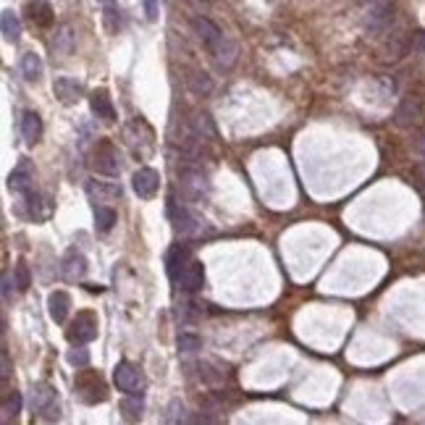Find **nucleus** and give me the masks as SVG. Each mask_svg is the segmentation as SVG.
<instances>
[{"instance_id": "43", "label": "nucleus", "mask_w": 425, "mask_h": 425, "mask_svg": "<svg viewBox=\"0 0 425 425\" xmlns=\"http://www.w3.org/2000/svg\"><path fill=\"white\" fill-rule=\"evenodd\" d=\"M417 150H420V155L425 158V132L420 134V140H417Z\"/></svg>"}, {"instance_id": "3", "label": "nucleus", "mask_w": 425, "mask_h": 425, "mask_svg": "<svg viewBox=\"0 0 425 425\" xmlns=\"http://www.w3.org/2000/svg\"><path fill=\"white\" fill-rule=\"evenodd\" d=\"M113 381L121 391H126L129 397H140L142 389H144V375H142L140 368H134L132 363H118L113 370Z\"/></svg>"}, {"instance_id": "36", "label": "nucleus", "mask_w": 425, "mask_h": 425, "mask_svg": "<svg viewBox=\"0 0 425 425\" xmlns=\"http://www.w3.org/2000/svg\"><path fill=\"white\" fill-rule=\"evenodd\" d=\"M121 409H124L126 420H140L142 417V402L140 399H124V402H121Z\"/></svg>"}, {"instance_id": "5", "label": "nucleus", "mask_w": 425, "mask_h": 425, "mask_svg": "<svg viewBox=\"0 0 425 425\" xmlns=\"http://www.w3.org/2000/svg\"><path fill=\"white\" fill-rule=\"evenodd\" d=\"M118 150H115L113 142L103 140L98 144V150H95V158H92V169L103 174V176H118V171H121V163H118Z\"/></svg>"}, {"instance_id": "26", "label": "nucleus", "mask_w": 425, "mask_h": 425, "mask_svg": "<svg viewBox=\"0 0 425 425\" xmlns=\"http://www.w3.org/2000/svg\"><path fill=\"white\" fill-rule=\"evenodd\" d=\"M186 87L192 89L195 95H210L212 92L210 74H205V71H189V76H186Z\"/></svg>"}, {"instance_id": "40", "label": "nucleus", "mask_w": 425, "mask_h": 425, "mask_svg": "<svg viewBox=\"0 0 425 425\" xmlns=\"http://www.w3.org/2000/svg\"><path fill=\"white\" fill-rule=\"evenodd\" d=\"M142 3H144V16L155 21L158 18V0H142Z\"/></svg>"}, {"instance_id": "30", "label": "nucleus", "mask_w": 425, "mask_h": 425, "mask_svg": "<svg viewBox=\"0 0 425 425\" xmlns=\"http://www.w3.org/2000/svg\"><path fill=\"white\" fill-rule=\"evenodd\" d=\"M192 126H195V134H197V140H215V126H212V121L208 118V115L203 113H197L195 118H192Z\"/></svg>"}, {"instance_id": "44", "label": "nucleus", "mask_w": 425, "mask_h": 425, "mask_svg": "<svg viewBox=\"0 0 425 425\" xmlns=\"http://www.w3.org/2000/svg\"><path fill=\"white\" fill-rule=\"evenodd\" d=\"M417 176H420V184L425 186V160L420 163V166H417Z\"/></svg>"}, {"instance_id": "8", "label": "nucleus", "mask_w": 425, "mask_h": 425, "mask_svg": "<svg viewBox=\"0 0 425 425\" xmlns=\"http://www.w3.org/2000/svg\"><path fill=\"white\" fill-rule=\"evenodd\" d=\"M169 215L171 221H174V226H176V231H181V234H186V237H197V234H203V221L197 218L195 212H189L186 208H178L174 200L169 203Z\"/></svg>"}, {"instance_id": "37", "label": "nucleus", "mask_w": 425, "mask_h": 425, "mask_svg": "<svg viewBox=\"0 0 425 425\" xmlns=\"http://www.w3.org/2000/svg\"><path fill=\"white\" fill-rule=\"evenodd\" d=\"M178 420H184V404L174 399L169 404V415H166V423H178Z\"/></svg>"}, {"instance_id": "42", "label": "nucleus", "mask_w": 425, "mask_h": 425, "mask_svg": "<svg viewBox=\"0 0 425 425\" xmlns=\"http://www.w3.org/2000/svg\"><path fill=\"white\" fill-rule=\"evenodd\" d=\"M11 283H13L11 281V273H6L3 276V300H8L11 297Z\"/></svg>"}, {"instance_id": "17", "label": "nucleus", "mask_w": 425, "mask_h": 425, "mask_svg": "<svg viewBox=\"0 0 425 425\" xmlns=\"http://www.w3.org/2000/svg\"><path fill=\"white\" fill-rule=\"evenodd\" d=\"M89 108H92V113L98 115V118H103V121H115V108L113 103H110V95H108L106 89H95L92 92V100H89Z\"/></svg>"}, {"instance_id": "14", "label": "nucleus", "mask_w": 425, "mask_h": 425, "mask_svg": "<svg viewBox=\"0 0 425 425\" xmlns=\"http://www.w3.org/2000/svg\"><path fill=\"white\" fill-rule=\"evenodd\" d=\"M81 92H84L81 84L76 79H71V76H58L53 81V95L61 100L63 106H74L81 98Z\"/></svg>"}, {"instance_id": "10", "label": "nucleus", "mask_w": 425, "mask_h": 425, "mask_svg": "<svg viewBox=\"0 0 425 425\" xmlns=\"http://www.w3.org/2000/svg\"><path fill=\"white\" fill-rule=\"evenodd\" d=\"M61 273L66 281H81L84 273H87V257L81 255L76 247H71L66 255H63L61 263Z\"/></svg>"}, {"instance_id": "13", "label": "nucleus", "mask_w": 425, "mask_h": 425, "mask_svg": "<svg viewBox=\"0 0 425 425\" xmlns=\"http://www.w3.org/2000/svg\"><path fill=\"white\" fill-rule=\"evenodd\" d=\"M24 13H27L29 21L40 29H47L53 24V6H50L47 0H27Z\"/></svg>"}, {"instance_id": "21", "label": "nucleus", "mask_w": 425, "mask_h": 425, "mask_svg": "<svg viewBox=\"0 0 425 425\" xmlns=\"http://www.w3.org/2000/svg\"><path fill=\"white\" fill-rule=\"evenodd\" d=\"M21 137H24V142H29V144L40 142V137H42V118H40L35 110H27V113L21 115Z\"/></svg>"}, {"instance_id": "27", "label": "nucleus", "mask_w": 425, "mask_h": 425, "mask_svg": "<svg viewBox=\"0 0 425 425\" xmlns=\"http://www.w3.org/2000/svg\"><path fill=\"white\" fill-rule=\"evenodd\" d=\"M74 50V29L69 24H63L58 27L55 32V40H53V53L55 55H69Z\"/></svg>"}, {"instance_id": "39", "label": "nucleus", "mask_w": 425, "mask_h": 425, "mask_svg": "<svg viewBox=\"0 0 425 425\" xmlns=\"http://www.w3.org/2000/svg\"><path fill=\"white\" fill-rule=\"evenodd\" d=\"M0 368H3V370H0V375H3V381H6V378L11 375V370H13V368H11V357H8V352H6V349L0 352Z\"/></svg>"}, {"instance_id": "6", "label": "nucleus", "mask_w": 425, "mask_h": 425, "mask_svg": "<svg viewBox=\"0 0 425 425\" xmlns=\"http://www.w3.org/2000/svg\"><path fill=\"white\" fill-rule=\"evenodd\" d=\"M98 336V315L89 310L76 312V318L69 328V339L74 344H87L92 339Z\"/></svg>"}, {"instance_id": "1", "label": "nucleus", "mask_w": 425, "mask_h": 425, "mask_svg": "<svg viewBox=\"0 0 425 425\" xmlns=\"http://www.w3.org/2000/svg\"><path fill=\"white\" fill-rule=\"evenodd\" d=\"M178 189L186 203H205L210 195V181L203 171L197 169H184L178 174Z\"/></svg>"}, {"instance_id": "12", "label": "nucleus", "mask_w": 425, "mask_h": 425, "mask_svg": "<svg viewBox=\"0 0 425 425\" xmlns=\"http://www.w3.org/2000/svg\"><path fill=\"white\" fill-rule=\"evenodd\" d=\"M178 286L184 289V292H197V289H203L205 286V268L200 260H189L184 266V271L178 273Z\"/></svg>"}, {"instance_id": "18", "label": "nucleus", "mask_w": 425, "mask_h": 425, "mask_svg": "<svg viewBox=\"0 0 425 425\" xmlns=\"http://www.w3.org/2000/svg\"><path fill=\"white\" fill-rule=\"evenodd\" d=\"M69 310H71V297L66 292H50L47 297V312H50V318L55 323H63V320L69 318Z\"/></svg>"}, {"instance_id": "32", "label": "nucleus", "mask_w": 425, "mask_h": 425, "mask_svg": "<svg viewBox=\"0 0 425 425\" xmlns=\"http://www.w3.org/2000/svg\"><path fill=\"white\" fill-rule=\"evenodd\" d=\"M3 412H6V415H3L6 423H8L11 417H13V420L18 417V412H21V394H18V391H11L8 397H6V407H3Z\"/></svg>"}, {"instance_id": "4", "label": "nucleus", "mask_w": 425, "mask_h": 425, "mask_svg": "<svg viewBox=\"0 0 425 425\" xmlns=\"http://www.w3.org/2000/svg\"><path fill=\"white\" fill-rule=\"evenodd\" d=\"M192 29H195V35H197V40L203 42V47L208 50V53H215L218 50V45L226 40V35L221 32V27L212 21V18H208V16H195L192 18Z\"/></svg>"}, {"instance_id": "41", "label": "nucleus", "mask_w": 425, "mask_h": 425, "mask_svg": "<svg viewBox=\"0 0 425 425\" xmlns=\"http://www.w3.org/2000/svg\"><path fill=\"white\" fill-rule=\"evenodd\" d=\"M42 420H58V404H55V402H50V404L42 409Z\"/></svg>"}, {"instance_id": "16", "label": "nucleus", "mask_w": 425, "mask_h": 425, "mask_svg": "<svg viewBox=\"0 0 425 425\" xmlns=\"http://www.w3.org/2000/svg\"><path fill=\"white\" fill-rule=\"evenodd\" d=\"M32 178H35V174H32V163H29L27 158H21V160H18L16 169L11 171L8 189H11V192H29Z\"/></svg>"}, {"instance_id": "25", "label": "nucleus", "mask_w": 425, "mask_h": 425, "mask_svg": "<svg viewBox=\"0 0 425 425\" xmlns=\"http://www.w3.org/2000/svg\"><path fill=\"white\" fill-rule=\"evenodd\" d=\"M0 27H3V37L8 40V42H18V37H21V21L13 11H3V16H0Z\"/></svg>"}, {"instance_id": "33", "label": "nucleus", "mask_w": 425, "mask_h": 425, "mask_svg": "<svg viewBox=\"0 0 425 425\" xmlns=\"http://www.w3.org/2000/svg\"><path fill=\"white\" fill-rule=\"evenodd\" d=\"M66 360H69L74 368H87V365H89V349H84L81 344H76L74 349H69Z\"/></svg>"}, {"instance_id": "15", "label": "nucleus", "mask_w": 425, "mask_h": 425, "mask_svg": "<svg viewBox=\"0 0 425 425\" xmlns=\"http://www.w3.org/2000/svg\"><path fill=\"white\" fill-rule=\"evenodd\" d=\"M412 47H409V37L402 32V29H394L383 45V58L386 61H399V58H404Z\"/></svg>"}, {"instance_id": "23", "label": "nucleus", "mask_w": 425, "mask_h": 425, "mask_svg": "<svg viewBox=\"0 0 425 425\" xmlns=\"http://www.w3.org/2000/svg\"><path fill=\"white\" fill-rule=\"evenodd\" d=\"M103 6V27H106L108 35H115L121 29V11H118V3L115 0H100Z\"/></svg>"}, {"instance_id": "29", "label": "nucleus", "mask_w": 425, "mask_h": 425, "mask_svg": "<svg viewBox=\"0 0 425 425\" xmlns=\"http://www.w3.org/2000/svg\"><path fill=\"white\" fill-rule=\"evenodd\" d=\"M113 223H115L113 208H108V205H98V208H95V226H98L100 234H108V231L113 229Z\"/></svg>"}, {"instance_id": "7", "label": "nucleus", "mask_w": 425, "mask_h": 425, "mask_svg": "<svg viewBox=\"0 0 425 425\" xmlns=\"http://www.w3.org/2000/svg\"><path fill=\"white\" fill-rule=\"evenodd\" d=\"M420 118H423L420 98H415V95H404V98L399 100L397 110H394V124H397L399 129H412V126L420 124Z\"/></svg>"}, {"instance_id": "34", "label": "nucleus", "mask_w": 425, "mask_h": 425, "mask_svg": "<svg viewBox=\"0 0 425 425\" xmlns=\"http://www.w3.org/2000/svg\"><path fill=\"white\" fill-rule=\"evenodd\" d=\"M29 286H32V273H29V266L24 260H18L16 263V289L18 292H27Z\"/></svg>"}, {"instance_id": "9", "label": "nucleus", "mask_w": 425, "mask_h": 425, "mask_svg": "<svg viewBox=\"0 0 425 425\" xmlns=\"http://www.w3.org/2000/svg\"><path fill=\"white\" fill-rule=\"evenodd\" d=\"M87 197L92 200L95 205H110V203H118L121 200V186L113 184V181H87Z\"/></svg>"}, {"instance_id": "19", "label": "nucleus", "mask_w": 425, "mask_h": 425, "mask_svg": "<svg viewBox=\"0 0 425 425\" xmlns=\"http://www.w3.org/2000/svg\"><path fill=\"white\" fill-rule=\"evenodd\" d=\"M79 391H81V399H84L87 404H95V402H106V397H108L106 383L100 381V375H92V373H89V383L79 381Z\"/></svg>"}, {"instance_id": "35", "label": "nucleus", "mask_w": 425, "mask_h": 425, "mask_svg": "<svg viewBox=\"0 0 425 425\" xmlns=\"http://www.w3.org/2000/svg\"><path fill=\"white\" fill-rule=\"evenodd\" d=\"M197 349H203L200 336H195V334H181V336H178V352L192 354V352H197Z\"/></svg>"}, {"instance_id": "11", "label": "nucleus", "mask_w": 425, "mask_h": 425, "mask_svg": "<svg viewBox=\"0 0 425 425\" xmlns=\"http://www.w3.org/2000/svg\"><path fill=\"white\" fill-rule=\"evenodd\" d=\"M132 186H134V192H137L142 200H150V197H155V192H158V186H160L158 171H155V169H140L132 176Z\"/></svg>"}, {"instance_id": "20", "label": "nucleus", "mask_w": 425, "mask_h": 425, "mask_svg": "<svg viewBox=\"0 0 425 425\" xmlns=\"http://www.w3.org/2000/svg\"><path fill=\"white\" fill-rule=\"evenodd\" d=\"M186 263H189V247L174 244V247L169 249V255H166V268H169L171 278H178V273L184 271Z\"/></svg>"}, {"instance_id": "24", "label": "nucleus", "mask_w": 425, "mask_h": 425, "mask_svg": "<svg viewBox=\"0 0 425 425\" xmlns=\"http://www.w3.org/2000/svg\"><path fill=\"white\" fill-rule=\"evenodd\" d=\"M21 76L27 81H40V76H42V58L37 53L21 55Z\"/></svg>"}, {"instance_id": "45", "label": "nucleus", "mask_w": 425, "mask_h": 425, "mask_svg": "<svg viewBox=\"0 0 425 425\" xmlns=\"http://www.w3.org/2000/svg\"><path fill=\"white\" fill-rule=\"evenodd\" d=\"M357 6H363V8H368V6H373V3H378V0H354Z\"/></svg>"}, {"instance_id": "31", "label": "nucleus", "mask_w": 425, "mask_h": 425, "mask_svg": "<svg viewBox=\"0 0 425 425\" xmlns=\"http://www.w3.org/2000/svg\"><path fill=\"white\" fill-rule=\"evenodd\" d=\"M27 195V200H24V205H27V215L32 218V221H40V218H45V210H42V197L37 195V192H24Z\"/></svg>"}, {"instance_id": "38", "label": "nucleus", "mask_w": 425, "mask_h": 425, "mask_svg": "<svg viewBox=\"0 0 425 425\" xmlns=\"http://www.w3.org/2000/svg\"><path fill=\"white\" fill-rule=\"evenodd\" d=\"M409 47H412L415 53H425V32L423 29L412 32V37H409Z\"/></svg>"}, {"instance_id": "28", "label": "nucleus", "mask_w": 425, "mask_h": 425, "mask_svg": "<svg viewBox=\"0 0 425 425\" xmlns=\"http://www.w3.org/2000/svg\"><path fill=\"white\" fill-rule=\"evenodd\" d=\"M50 402H55V394L50 389V383H37L35 389H32V409L35 412H42Z\"/></svg>"}, {"instance_id": "22", "label": "nucleus", "mask_w": 425, "mask_h": 425, "mask_svg": "<svg viewBox=\"0 0 425 425\" xmlns=\"http://www.w3.org/2000/svg\"><path fill=\"white\" fill-rule=\"evenodd\" d=\"M212 58H215V63H218L221 69H231V66L237 63V58H239V45L226 37V40L218 45V50L212 53Z\"/></svg>"}, {"instance_id": "2", "label": "nucleus", "mask_w": 425, "mask_h": 425, "mask_svg": "<svg viewBox=\"0 0 425 425\" xmlns=\"http://www.w3.org/2000/svg\"><path fill=\"white\" fill-rule=\"evenodd\" d=\"M365 32L370 37H378L383 32H389L391 24H394V3L391 0H378L368 6V13H365Z\"/></svg>"}]
</instances>
